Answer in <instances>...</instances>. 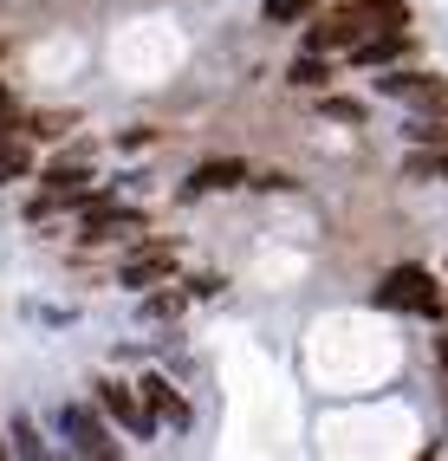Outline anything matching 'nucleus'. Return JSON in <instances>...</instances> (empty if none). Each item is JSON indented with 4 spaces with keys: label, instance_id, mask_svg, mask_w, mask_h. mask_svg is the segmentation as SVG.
<instances>
[{
    "label": "nucleus",
    "instance_id": "4be33fe9",
    "mask_svg": "<svg viewBox=\"0 0 448 461\" xmlns=\"http://www.w3.org/2000/svg\"><path fill=\"white\" fill-rule=\"evenodd\" d=\"M0 111H7V91H0ZM0 131H7V124H0Z\"/></svg>",
    "mask_w": 448,
    "mask_h": 461
},
{
    "label": "nucleus",
    "instance_id": "6e6552de",
    "mask_svg": "<svg viewBox=\"0 0 448 461\" xmlns=\"http://www.w3.org/2000/svg\"><path fill=\"white\" fill-rule=\"evenodd\" d=\"M137 390H143V403H149V416H157V422H169V429H195V410L183 403V390H175L169 377H157V371H149Z\"/></svg>",
    "mask_w": 448,
    "mask_h": 461
},
{
    "label": "nucleus",
    "instance_id": "2eb2a0df",
    "mask_svg": "<svg viewBox=\"0 0 448 461\" xmlns=\"http://www.w3.org/2000/svg\"><path fill=\"white\" fill-rule=\"evenodd\" d=\"M183 305H189V286L149 293V299H143V319H157V325H169V319H183Z\"/></svg>",
    "mask_w": 448,
    "mask_h": 461
},
{
    "label": "nucleus",
    "instance_id": "6ab92c4d",
    "mask_svg": "<svg viewBox=\"0 0 448 461\" xmlns=\"http://www.w3.org/2000/svg\"><path fill=\"white\" fill-rule=\"evenodd\" d=\"M312 0H266V20H299Z\"/></svg>",
    "mask_w": 448,
    "mask_h": 461
},
{
    "label": "nucleus",
    "instance_id": "39448f33",
    "mask_svg": "<svg viewBox=\"0 0 448 461\" xmlns=\"http://www.w3.org/2000/svg\"><path fill=\"white\" fill-rule=\"evenodd\" d=\"M377 98H397V104H416V111H448V85L435 72H383L377 78Z\"/></svg>",
    "mask_w": 448,
    "mask_h": 461
},
{
    "label": "nucleus",
    "instance_id": "aec40b11",
    "mask_svg": "<svg viewBox=\"0 0 448 461\" xmlns=\"http://www.w3.org/2000/svg\"><path fill=\"white\" fill-rule=\"evenodd\" d=\"M66 124H72V117H58V111H46V117H33V137H66Z\"/></svg>",
    "mask_w": 448,
    "mask_h": 461
},
{
    "label": "nucleus",
    "instance_id": "0eeeda50",
    "mask_svg": "<svg viewBox=\"0 0 448 461\" xmlns=\"http://www.w3.org/2000/svg\"><path fill=\"white\" fill-rule=\"evenodd\" d=\"M364 33H371V26L357 20V7H338V14H325L312 33H306V52H351Z\"/></svg>",
    "mask_w": 448,
    "mask_h": 461
},
{
    "label": "nucleus",
    "instance_id": "f8f14e48",
    "mask_svg": "<svg viewBox=\"0 0 448 461\" xmlns=\"http://www.w3.org/2000/svg\"><path fill=\"white\" fill-rule=\"evenodd\" d=\"M351 7H357V20H364L371 33H377V26H409V7H403V0H351Z\"/></svg>",
    "mask_w": 448,
    "mask_h": 461
},
{
    "label": "nucleus",
    "instance_id": "9d476101",
    "mask_svg": "<svg viewBox=\"0 0 448 461\" xmlns=\"http://www.w3.org/2000/svg\"><path fill=\"white\" fill-rule=\"evenodd\" d=\"M403 46H409V26H377V33H364L351 46V66H390Z\"/></svg>",
    "mask_w": 448,
    "mask_h": 461
},
{
    "label": "nucleus",
    "instance_id": "dca6fc26",
    "mask_svg": "<svg viewBox=\"0 0 448 461\" xmlns=\"http://www.w3.org/2000/svg\"><path fill=\"white\" fill-rule=\"evenodd\" d=\"M7 448H13V455H46V442H40V429L26 422V416H13V429H7Z\"/></svg>",
    "mask_w": 448,
    "mask_h": 461
},
{
    "label": "nucleus",
    "instance_id": "7ed1b4c3",
    "mask_svg": "<svg viewBox=\"0 0 448 461\" xmlns=\"http://www.w3.org/2000/svg\"><path fill=\"white\" fill-rule=\"evenodd\" d=\"M52 422H58V436H66V448H72V455H98V461H111V455H117V436L104 429V416H98V410L66 403Z\"/></svg>",
    "mask_w": 448,
    "mask_h": 461
},
{
    "label": "nucleus",
    "instance_id": "423d86ee",
    "mask_svg": "<svg viewBox=\"0 0 448 461\" xmlns=\"http://www.w3.org/2000/svg\"><path fill=\"white\" fill-rule=\"evenodd\" d=\"M241 182H254L241 157H215V163H195V169H189V182H183V202H195V195H221V189H241Z\"/></svg>",
    "mask_w": 448,
    "mask_h": 461
},
{
    "label": "nucleus",
    "instance_id": "20e7f679",
    "mask_svg": "<svg viewBox=\"0 0 448 461\" xmlns=\"http://www.w3.org/2000/svg\"><path fill=\"white\" fill-rule=\"evenodd\" d=\"M137 228H143V208L92 195V202H85V221H78V240H85V248H98V240H117V234H137Z\"/></svg>",
    "mask_w": 448,
    "mask_h": 461
},
{
    "label": "nucleus",
    "instance_id": "f257e3e1",
    "mask_svg": "<svg viewBox=\"0 0 448 461\" xmlns=\"http://www.w3.org/2000/svg\"><path fill=\"white\" fill-rule=\"evenodd\" d=\"M377 305H383V312L442 319V286H435V273H423V267H390V273L377 280Z\"/></svg>",
    "mask_w": 448,
    "mask_h": 461
},
{
    "label": "nucleus",
    "instance_id": "ddd939ff",
    "mask_svg": "<svg viewBox=\"0 0 448 461\" xmlns=\"http://www.w3.org/2000/svg\"><path fill=\"white\" fill-rule=\"evenodd\" d=\"M20 176H33V149L0 131V182H20Z\"/></svg>",
    "mask_w": 448,
    "mask_h": 461
},
{
    "label": "nucleus",
    "instance_id": "9b49d317",
    "mask_svg": "<svg viewBox=\"0 0 448 461\" xmlns=\"http://www.w3.org/2000/svg\"><path fill=\"white\" fill-rule=\"evenodd\" d=\"M286 85H299V91H325V85H332V66H325L318 52H299L292 66H286Z\"/></svg>",
    "mask_w": 448,
    "mask_h": 461
},
{
    "label": "nucleus",
    "instance_id": "4468645a",
    "mask_svg": "<svg viewBox=\"0 0 448 461\" xmlns=\"http://www.w3.org/2000/svg\"><path fill=\"white\" fill-rule=\"evenodd\" d=\"M403 137H409V143H423V149H448V111H423Z\"/></svg>",
    "mask_w": 448,
    "mask_h": 461
},
{
    "label": "nucleus",
    "instance_id": "412c9836",
    "mask_svg": "<svg viewBox=\"0 0 448 461\" xmlns=\"http://www.w3.org/2000/svg\"><path fill=\"white\" fill-rule=\"evenodd\" d=\"M435 357H442V371H448V338H442V345H435Z\"/></svg>",
    "mask_w": 448,
    "mask_h": 461
},
{
    "label": "nucleus",
    "instance_id": "f03ea898",
    "mask_svg": "<svg viewBox=\"0 0 448 461\" xmlns=\"http://www.w3.org/2000/svg\"><path fill=\"white\" fill-rule=\"evenodd\" d=\"M98 410L117 422V429H124V436H137V442H149V436H157V416H149V403H143V396H137V384H117V377H104L98 384Z\"/></svg>",
    "mask_w": 448,
    "mask_h": 461
},
{
    "label": "nucleus",
    "instance_id": "a211bd4d",
    "mask_svg": "<svg viewBox=\"0 0 448 461\" xmlns=\"http://www.w3.org/2000/svg\"><path fill=\"white\" fill-rule=\"evenodd\" d=\"M183 286H189V299H215V293H221L228 280H221V273H189Z\"/></svg>",
    "mask_w": 448,
    "mask_h": 461
},
{
    "label": "nucleus",
    "instance_id": "1a4fd4ad",
    "mask_svg": "<svg viewBox=\"0 0 448 461\" xmlns=\"http://www.w3.org/2000/svg\"><path fill=\"white\" fill-rule=\"evenodd\" d=\"M130 293H143V286H163V280H175V254L169 248H143V254H130L124 260V273H117Z\"/></svg>",
    "mask_w": 448,
    "mask_h": 461
},
{
    "label": "nucleus",
    "instance_id": "f3484780",
    "mask_svg": "<svg viewBox=\"0 0 448 461\" xmlns=\"http://www.w3.org/2000/svg\"><path fill=\"white\" fill-rule=\"evenodd\" d=\"M318 117H332V124H351V131H357V124H364V104H357V98H325Z\"/></svg>",
    "mask_w": 448,
    "mask_h": 461
}]
</instances>
